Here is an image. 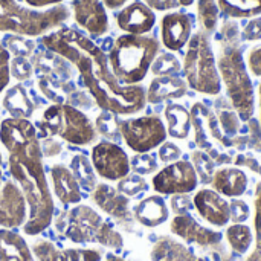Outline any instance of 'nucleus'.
<instances>
[{
    "label": "nucleus",
    "mask_w": 261,
    "mask_h": 261,
    "mask_svg": "<svg viewBox=\"0 0 261 261\" xmlns=\"http://www.w3.org/2000/svg\"><path fill=\"white\" fill-rule=\"evenodd\" d=\"M40 147H41V153L43 156H47V158H52V156H57L60 151H61V144L57 142L54 138L49 136V139H43L40 141Z\"/></svg>",
    "instance_id": "nucleus-45"
},
{
    "label": "nucleus",
    "mask_w": 261,
    "mask_h": 261,
    "mask_svg": "<svg viewBox=\"0 0 261 261\" xmlns=\"http://www.w3.org/2000/svg\"><path fill=\"white\" fill-rule=\"evenodd\" d=\"M248 184L249 179L246 173L237 167H222L214 171V176L211 179L214 191L232 199L243 196L248 190Z\"/></svg>",
    "instance_id": "nucleus-20"
},
{
    "label": "nucleus",
    "mask_w": 261,
    "mask_h": 261,
    "mask_svg": "<svg viewBox=\"0 0 261 261\" xmlns=\"http://www.w3.org/2000/svg\"><path fill=\"white\" fill-rule=\"evenodd\" d=\"M119 133L135 153H150L167 141V127L156 115L119 119Z\"/></svg>",
    "instance_id": "nucleus-9"
},
{
    "label": "nucleus",
    "mask_w": 261,
    "mask_h": 261,
    "mask_svg": "<svg viewBox=\"0 0 261 261\" xmlns=\"http://www.w3.org/2000/svg\"><path fill=\"white\" fill-rule=\"evenodd\" d=\"M258 99H260V121H261V83L258 86Z\"/></svg>",
    "instance_id": "nucleus-50"
},
{
    "label": "nucleus",
    "mask_w": 261,
    "mask_h": 261,
    "mask_svg": "<svg viewBox=\"0 0 261 261\" xmlns=\"http://www.w3.org/2000/svg\"><path fill=\"white\" fill-rule=\"evenodd\" d=\"M116 190L121 194H124V196H127L130 199V197H138L139 194L145 193L148 190V184L139 174H127L125 177L118 180V188Z\"/></svg>",
    "instance_id": "nucleus-34"
},
{
    "label": "nucleus",
    "mask_w": 261,
    "mask_h": 261,
    "mask_svg": "<svg viewBox=\"0 0 261 261\" xmlns=\"http://www.w3.org/2000/svg\"><path fill=\"white\" fill-rule=\"evenodd\" d=\"M95 130L96 135L109 139L110 142H115L118 139H121V133H119V118L115 113L110 112H101L96 119H95Z\"/></svg>",
    "instance_id": "nucleus-32"
},
{
    "label": "nucleus",
    "mask_w": 261,
    "mask_h": 261,
    "mask_svg": "<svg viewBox=\"0 0 261 261\" xmlns=\"http://www.w3.org/2000/svg\"><path fill=\"white\" fill-rule=\"evenodd\" d=\"M153 190L164 196L188 194L199 185V176L190 161H177L164 167L153 177Z\"/></svg>",
    "instance_id": "nucleus-10"
},
{
    "label": "nucleus",
    "mask_w": 261,
    "mask_h": 261,
    "mask_svg": "<svg viewBox=\"0 0 261 261\" xmlns=\"http://www.w3.org/2000/svg\"><path fill=\"white\" fill-rule=\"evenodd\" d=\"M0 261H35V258L18 232L0 228Z\"/></svg>",
    "instance_id": "nucleus-24"
},
{
    "label": "nucleus",
    "mask_w": 261,
    "mask_h": 261,
    "mask_svg": "<svg viewBox=\"0 0 261 261\" xmlns=\"http://www.w3.org/2000/svg\"><path fill=\"white\" fill-rule=\"evenodd\" d=\"M164 115H165V121H167L168 136H171L174 139H187L190 135V130L193 127L190 112L184 106L171 102L165 107Z\"/></svg>",
    "instance_id": "nucleus-26"
},
{
    "label": "nucleus",
    "mask_w": 261,
    "mask_h": 261,
    "mask_svg": "<svg viewBox=\"0 0 261 261\" xmlns=\"http://www.w3.org/2000/svg\"><path fill=\"white\" fill-rule=\"evenodd\" d=\"M3 109L9 118L15 119H29L34 115V102L29 99L21 84L12 86L6 90L3 96Z\"/></svg>",
    "instance_id": "nucleus-25"
},
{
    "label": "nucleus",
    "mask_w": 261,
    "mask_h": 261,
    "mask_svg": "<svg viewBox=\"0 0 261 261\" xmlns=\"http://www.w3.org/2000/svg\"><path fill=\"white\" fill-rule=\"evenodd\" d=\"M220 12L231 18H254L261 15V0H217Z\"/></svg>",
    "instance_id": "nucleus-29"
},
{
    "label": "nucleus",
    "mask_w": 261,
    "mask_h": 261,
    "mask_svg": "<svg viewBox=\"0 0 261 261\" xmlns=\"http://www.w3.org/2000/svg\"><path fill=\"white\" fill-rule=\"evenodd\" d=\"M193 202L200 217L206 220L210 225L223 228L231 222L229 202L217 191L210 190V188L199 190Z\"/></svg>",
    "instance_id": "nucleus-16"
},
{
    "label": "nucleus",
    "mask_w": 261,
    "mask_h": 261,
    "mask_svg": "<svg viewBox=\"0 0 261 261\" xmlns=\"http://www.w3.org/2000/svg\"><path fill=\"white\" fill-rule=\"evenodd\" d=\"M135 219L147 228H158L164 225L170 217L167 202L161 196H148L141 200L133 210Z\"/></svg>",
    "instance_id": "nucleus-23"
},
{
    "label": "nucleus",
    "mask_w": 261,
    "mask_h": 261,
    "mask_svg": "<svg viewBox=\"0 0 261 261\" xmlns=\"http://www.w3.org/2000/svg\"><path fill=\"white\" fill-rule=\"evenodd\" d=\"M106 9H121L128 0H101Z\"/></svg>",
    "instance_id": "nucleus-47"
},
{
    "label": "nucleus",
    "mask_w": 261,
    "mask_h": 261,
    "mask_svg": "<svg viewBox=\"0 0 261 261\" xmlns=\"http://www.w3.org/2000/svg\"><path fill=\"white\" fill-rule=\"evenodd\" d=\"M217 69L222 83L226 86L228 98L243 121L254 116L255 93L252 80L240 44V29L234 21H225L220 32Z\"/></svg>",
    "instance_id": "nucleus-3"
},
{
    "label": "nucleus",
    "mask_w": 261,
    "mask_h": 261,
    "mask_svg": "<svg viewBox=\"0 0 261 261\" xmlns=\"http://www.w3.org/2000/svg\"><path fill=\"white\" fill-rule=\"evenodd\" d=\"M226 239L231 248L239 254H246L254 242V236L249 226L243 223H234L226 229Z\"/></svg>",
    "instance_id": "nucleus-30"
},
{
    "label": "nucleus",
    "mask_w": 261,
    "mask_h": 261,
    "mask_svg": "<svg viewBox=\"0 0 261 261\" xmlns=\"http://www.w3.org/2000/svg\"><path fill=\"white\" fill-rule=\"evenodd\" d=\"M130 170L139 176L151 174L158 170V161L150 153H136L133 158H130Z\"/></svg>",
    "instance_id": "nucleus-35"
},
{
    "label": "nucleus",
    "mask_w": 261,
    "mask_h": 261,
    "mask_svg": "<svg viewBox=\"0 0 261 261\" xmlns=\"http://www.w3.org/2000/svg\"><path fill=\"white\" fill-rule=\"evenodd\" d=\"M153 11H171L177 8H187L194 3V0H142Z\"/></svg>",
    "instance_id": "nucleus-39"
},
{
    "label": "nucleus",
    "mask_w": 261,
    "mask_h": 261,
    "mask_svg": "<svg viewBox=\"0 0 261 261\" xmlns=\"http://www.w3.org/2000/svg\"><path fill=\"white\" fill-rule=\"evenodd\" d=\"M187 84L203 95L216 96L222 92V80L211 43V34L199 29L191 35L184 58Z\"/></svg>",
    "instance_id": "nucleus-7"
},
{
    "label": "nucleus",
    "mask_w": 261,
    "mask_h": 261,
    "mask_svg": "<svg viewBox=\"0 0 261 261\" xmlns=\"http://www.w3.org/2000/svg\"><path fill=\"white\" fill-rule=\"evenodd\" d=\"M229 208H231V220L234 223H243L249 219L251 210L246 202H243L240 199H234L229 203Z\"/></svg>",
    "instance_id": "nucleus-42"
},
{
    "label": "nucleus",
    "mask_w": 261,
    "mask_h": 261,
    "mask_svg": "<svg viewBox=\"0 0 261 261\" xmlns=\"http://www.w3.org/2000/svg\"><path fill=\"white\" fill-rule=\"evenodd\" d=\"M0 142L8 151L9 176L20 187L28 206V219L21 229L29 237L38 236L52 225L55 211L38 132L29 119L6 118L0 122Z\"/></svg>",
    "instance_id": "nucleus-2"
},
{
    "label": "nucleus",
    "mask_w": 261,
    "mask_h": 261,
    "mask_svg": "<svg viewBox=\"0 0 261 261\" xmlns=\"http://www.w3.org/2000/svg\"><path fill=\"white\" fill-rule=\"evenodd\" d=\"M193 158V167L197 173V176L200 174V179L203 184L211 182L213 176H214V162L203 153V151H194L191 154Z\"/></svg>",
    "instance_id": "nucleus-37"
},
{
    "label": "nucleus",
    "mask_w": 261,
    "mask_h": 261,
    "mask_svg": "<svg viewBox=\"0 0 261 261\" xmlns=\"http://www.w3.org/2000/svg\"><path fill=\"white\" fill-rule=\"evenodd\" d=\"M116 24L124 34L147 35L156 24V14L144 2L136 0L119 9Z\"/></svg>",
    "instance_id": "nucleus-15"
},
{
    "label": "nucleus",
    "mask_w": 261,
    "mask_h": 261,
    "mask_svg": "<svg viewBox=\"0 0 261 261\" xmlns=\"http://www.w3.org/2000/svg\"><path fill=\"white\" fill-rule=\"evenodd\" d=\"M11 81V55L0 41V93L5 92Z\"/></svg>",
    "instance_id": "nucleus-38"
},
{
    "label": "nucleus",
    "mask_w": 261,
    "mask_h": 261,
    "mask_svg": "<svg viewBox=\"0 0 261 261\" xmlns=\"http://www.w3.org/2000/svg\"><path fill=\"white\" fill-rule=\"evenodd\" d=\"M246 66L248 70L254 75L261 78V44L254 46L252 49H249L248 57H246Z\"/></svg>",
    "instance_id": "nucleus-43"
},
{
    "label": "nucleus",
    "mask_w": 261,
    "mask_h": 261,
    "mask_svg": "<svg viewBox=\"0 0 261 261\" xmlns=\"http://www.w3.org/2000/svg\"><path fill=\"white\" fill-rule=\"evenodd\" d=\"M57 231L76 245H101L113 251L124 248L122 236L89 205H76L60 214Z\"/></svg>",
    "instance_id": "nucleus-6"
},
{
    "label": "nucleus",
    "mask_w": 261,
    "mask_h": 261,
    "mask_svg": "<svg viewBox=\"0 0 261 261\" xmlns=\"http://www.w3.org/2000/svg\"><path fill=\"white\" fill-rule=\"evenodd\" d=\"M35 261H102L99 249H58L49 240H37L31 245Z\"/></svg>",
    "instance_id": "nucleus-17"
},
{
    "label": "nucleus",
    "mask_w": 261,
    "mask_h": 261,
    "mask_svg": "<svg viewBox=\"0 0 261 261\" xmlns=\"http://www.w3.org/2000/svg\"><path fill=\"white\" fill-rule=\"evenodd\" d=\"M93 203L116 220L130 219V199L109 184H98L92 191Z\"/></svg>",
    "instance_id": "nucleus-18"
},
{
    "label": "nucleus",
    "mask_w": 261,
    "mask_h": 261,
    "mask_svg": "<svg viewBox=\"0 0 261 261\" xmlns=\"http://www.w3.org/2000/svg\"><path fill=\"white\" fill-rule=\"evenodd\" d=\"M43 44L73 64L96 106L118 116L135 115L147 104L142 86H124L113 75L104 50L86 34L61 26L43 37Z\"/></svg>",
    "instance_id": "nucleus-1"
},
{
    "label": "nucleus",
    "mask_w": 261,
    "mask_h": 261,
    "mask_svg": "<svg viewBox=\"0 0 261 261\" xmlns=\"http://www.w3.org/2000/svg\"><path fill=\"white\" fill-rule=\"evenodd\" d=\"M28 219L24 196L17 182L0 174V228H21Z\"/></svg>",
    "instance_id": "nucleus-12"
},
{
    "label": "nucleus",
    "mask_w": 261,
    "mask_h": 261,
    "mask_svg": "<svg viewBox=\"0 0 261 261\" xmlns=\"http://www.w3.org/2000/svg\"><path fill=\"white\" fill-rule=\"evenodd\" d=\"M161 43L151 35H119L107 55L110 69L124 86L139 84L159 55Z\"/></svg>",
    "instance_id": "nucleus-4"
},
{
    "label": "nucleus",
    "mask_w": 261,
    "mask_h": 261,
    "mask_svg": "<svg viewBox=\"0 0 261 261\" xmlns=\"http://www.w3.org/2000/svg\"><path fill=\"white\" fill-rule=\"evenodd\" d=\"M35 128L43 136H58L73 145H89L96 139V130L90 119L69 104L49 106Z\"/></svg>",
    "instance_id": "nucleus-8"
},
{
    "label": "nucleus",
    "mask_w": 261,
    "mask_h": 261,
    "mask_svg": "<svg viewBox=\"0 0 261 261\" xmlns=\"http://www.w3.org/2000/svg\"><path fill=\"white\" fill-rule=\"evenodd\" d=\"M69 17L70 8L64 3L46 9H35L18 0H0V32L44 37L61 28Z\"/></svg>",
    "instance_id": "nucleus-5"
},
{
    "label": "nucleus",
    "mask_w": 261,
    "mask_h": 261,
    "mask_svg": "<svg viewBox=\"0 0 261 261\" xmlns=\"http://www.w3.org/2000/svg\"><path fill=\"white\" fill-rule=\"evenodd\" d=\"M197 17L200 23V29L213 34L217 29L220 8L217 0H197Z\"/></svg>",
    "instance_id": "nucleus-31"
},
{
    "label": "nucleus",
    "mask_w": 261,
    "mask_h": 261,
    "mask_svg": "<svg viewBox=\"0 0 261 261\" xmlns=\"http://www.w3.org/2000/svg\"><path fill=\"white\" fill-rule=\"evenodd\" d=\"M188 92V84L185 80L173 76H156L147 90V102L159 104L170 99H179Z\"/></svg>",
    "instance_id": "nucleus-22"
},
{
    "label": "nucleus",
    "mask_w": 261,
    "mask_h": 261,
    "mask_svg": "<svg viewBox=\"0 0 261 261\" xmlns=\"http://www.w3.org/2000/svg\"><path fill=\"white\" fill-rule=\"evenodd\" d=\"M219 128L222 132V135L226 138H234L239 130H240V119H239V113L236 110H226L223 109L219 113V119H217Z\"/></svg>",
    "instance_id": "nucleus-36"
},
{
    "label": "nucleus",
    "mask_w": 261,
    "mask_h": 261,
    "mask_svg": "<svg viewBox=\"0 0 261 261\" xmlns=\"http://www.w3.org/2000/svg\"><path fill=\"white\" fill-rule=\"evenodd\" d=\"M75 23L92 37H101L109 31V15L101 0H70Z\"/></svg>",
    "instance_id": "nucleus-13"
},
{
    "label": "nucleus",
    "mask_w": 261,
    "mask_h": 261,
    "mask_svg": "<svg viewBox=\"0 0 261 261\" xmlns=\"http://www.w3.org/2000/svg\"><path fill=\"white\" fill-rule=\"evenodd\" d=\"M171 232L188 243H197L200 246L217 245L222 240L220 232H214L200 226L190 214L176 216L171 222Z\"/></svg>",
    "instance_id": "nucleus-19"
},
{
    "label": "nucleus",
    "mask_w": 261,
    "mask_h": 261,
    "mask_svg": "<svg viewBox=\"0 0 261 261\" xmlns=\"http://www.w3.org/2000/svg\"><path fill=\"white\" fill-rule=\"evenodd\" d=\"M50 180L57 199L63 205H78L83 199L81 188L73 177L72 171L61 164H55L50 168Z\"/></svg>",
    "instance_id": "nucleus-21"
},
{
    "label": "nucleus",
    "mask_w": 261,
    "mask_h": 261,
    "mask_svg": "<svg viewBox=\"0 0 261 261\" xmlns=\"http://www.w3.org/2000/svg\"><path fill=\"white\" fill-rule=\"evenodd\" d=\"M23 5L29 6V8H35V9H46V8H52L57 5H61L64 0H20Z\"/></svg>",
    "instance_id": "nucleus-46"
},
{
    "label": "nucleus",
    "mask_w": 261,
    "mask_h": 261,
    "mask_svg": "<svg viewBox=\"0 0 261 261\" xmlns=\"http://www.w3.org/2000/svg\"><path fill=\"white\" fill-rule=\"evenodd\" d=\"M151 260L153 261H199L196 257L180 243L176 240H171L168 237L161 239L153 251H151Z\"/></svg>",
    "instance_id": "nucleus-27"
},
{
    "label": "nucleus",
    "mask_w": 261,
    "mask_h": 261,
    "mask_svg": "<svg viewBox=\"0 0 261 261\" xmlns=\"http://www.w3.org/2000/svg\"><path fill=\"white\" fill-rule=\"evenodd\" d=\"M257 216H255V228H257V251L251 255L248 261H261V184L257 185V197H255Z\"/></svg>",
    "instance_id": "nucleus-41"
},
{
    "label": "nucleus",
    "mask_w": 261,
    "mask_h": 261,
    "mask_svg": "<svg viewBox=\"0 0 261 261\" xmlns=\"http://www.w3.org/2000/svg\"><path fill=\"white\" fill-rule=\"evenodd\" d=\"M159 161L164 164H173L177 162L182 156V150L174 144V142H168L165 141L161 147H159Z\"/></svg>",
    "instance_id": "nucleus-40"
},
{
    "label": "nucleus",
    "mask_w": 261,
    "mask_h": 261,
    "mask_svg": "<svg viewBox=\"0 0 261 261\" xmlns=\"http://www.w3.org/2000/svg\"><path fill=\"white\" fill-rule=\"evenodd\" d=\"M106 261H125L122 257H118V255H115V254H109L107 257H106Z\"/></svg>",
    "instance_id": "nucleus-48"
},
{
    "label": "nucleus",
    "mask_w": 261,
    "mask_h": 261,
    "mask_svg": "<svg viewBox=\"0 0 261 261\" xmlns=\"http://www.w3.org/2000/svg\"><path fill=\"white\" fill-rule=\"evenodd\" d=\"M69 170L72 171L73 177L76 179L80 188L86 190V191H93L95 187L98 185L96 180V173L95 168L90 162V159H87L84 154H76L70 159L69 164Z\"/></svg>",
    "instance_id": "nucleus-28"
},
{
    "label": "nucleus",
    "mask_w": 261,
    "mask_h": 261,
    "mask_svg": "<svg viewBox=\"0 0 261 261\" xmlns=\"http://www.w3.org/2000/svg\"><path fill=\"white\" fill-rule=\"evenodd\" d=\"M194 18L187 12H168L161 20V40L162 44L171 50H180L185 47L193 35Z\"/></svg>",
    "instance_id": "nucleus-14"
},
{
    "label": "nucleus",
    "mask_w": 261,
    "mask_h": 261,
    "mask_svg": "<svg viewBox=\"0 0 261 261\" xmlns=\"http://www.w3.org/2000/svg\"><path fill=\"white\" fill-rule=\"evenodd\" d=\"M242 35H243V38L246 41H258V40H261V17L249 18V21L246 23Z\"/></svg>",
    "instance_id": "nucleus-44"
},
{
    "label": "nucleus",
    "mask_w": 261,
    "mask_h": 261,
    "mask_svg": "<svg viewBox=\"0 0 261 261\" xmlns=\"http://www.w3.org/2000/svg\"><path fill=\"white\" fill-rule=\"evenodd\" d=\"M180 69H182V66H180V61L177 60V57L167 52V54H161L156 57L150 70L156 76H173V75L179 73Z\"/></svg>",
    "instance_id": "nucleus-33"
},
{
    "label": "nucleus",
    "mask_w": 261,
    "mask_h": 261,
    "mask_svg": "<svg viewBox=\"0 0 261 261\" xmlns=\"http://www.w3.org/2000/svg\"><path fill=\"white\" fill-rule=\"evenodd\" d=\"M0 174H3V156H2V151H0Z\"/></svg>",
    "instance_id": "nucleus-49"
},
{
    "label": "nucleus",
    "mask_w": 261,
    "mask_h": 261,
    "mask_svg": "<svg viewBox=\"0 0 261 261\" xmlns=\"http://www.w3.org/2000/svg\"><path fill=\"white\" fill-rule=\"evenodd\" d=\"M90 162L95 173L106 180L118 182L130 174V158L122 147L110 141H101L92 148Z\"/></svg>",
    "instance_id": "nucleus-11"
}]
</instances>
